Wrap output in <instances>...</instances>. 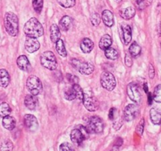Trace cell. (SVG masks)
Returning a JSON list of instances; mask_svg holds the SVG:
<instances>
[{
  "label": "cell",
  "instance_id": "f35d334b",
  "mask_svg": "<svg viewBox=\"0 0 161 151\" xmlns=\"http://www.w3.org/2000/svg\"><path fill=\"white\" fill-rule=\"evenodd\" d=\"M144 128H145V119L142 118V119H141L140 122H139L137 128H136V132H137V134H138L139 135L142 136V135H143Z\"/></svg>",
  "mask_w": 161,
  "mask_h": 151
},
{
  "label": "cell",
  "instance_id": "277c9868",
  "mask_svg": "<svg viewBox=\"0 0 161 151\" xmlns=\"http://www.w3.org/2000/svg\"><path fill=\"white\" fill-rule=\"evenodd\" d=\"M40 63L43 67L51 71L55 70L57 68V60L52 51H45L41 55Z\"/></svg>",
  "mask_w": 161,
  "mask_h": 151
},
{
  "label": "cell",
  "instance_id": "9c48e42d",
  "mask_svg": "<svg viewBox=\"0 0 161 151\" xmlns=\"http://www.w3.org/2000/svg\"><path fill=\"white\" fill-rule=\"evenodd\" d=\"M71 65L75 69L79 71V72L83 75H90L94 72V66L89 62H81L77 59H73L71 61Z\"/></svg>",
  "mask_w": 161,
  "mask_h": 151
},
{
  "label": "cell",
  "instance_id": "4fadbf2b",
  "mask_svg": "<svg viewBox=\"0 0 161 151\" xmlns=\"http://www.w3.org/2000/svg\"><path fill=\"white\" fill-rule=\"evenodd\" d=\"M40 43L36 38L27 37L25 42V48L29 53L32 54L37 51L40 49Z\"/></svg>",
  "mask_w": 161,
  "mask_h": 151
},
{
  "label": "cell",
  "instance_id": "816d5d0a",
  "mask_svg": "<svg viewBox=\"0 0 161 151\" xmlns=\"http://www.w3.org/2000/svg\"><path fill=\"white\" fill-rule=\"evenodd\" d=\"M160 46H161V44H160Z\"/></svg>",
  "mask_w": 161,
  "mask_h": 151
},
{
  "label": "cell",
  "instance_id": "484cf974",
  "mask_svg": "<svg viewBox=\"0 0 161 151\" xmlns=\"http://www.w3.org/2000/svg\"><path fill=\"white\" fill-rule=\"evenodd\" d=\"M55 48H56L57 52H58V54L60 56L63 57V58H66L67 56V52L66 50L64 43H63V41L61 39L55 43Z\"/></svg>",
  "mask_w": 161,
  "mask_h": 151
},
{
  "label": "cell",
  "instance_id": "ab89813d",
  "mask_svg": "<svg viewBox=\"0 0 161 151\" xmlns=\"http://www.w3.org/2000/svg\"><path fill=\"white\" fill-rule=\"evenodd\" d=\"M59 151H74L70 144L67 143H62L59 146Z\"/></svg>",
  "mask_w": 161,
  "mask_h": 151
},
{
  "label": "cell",
  "instance_id": "cb8c5ba5",
  "mask_svg": "<svg viewBox=\"0 0 161 151\" xmlns=\"http://www.w3.org/2000/svg\"><path fill=\"white\" fill-rule=\"evenodd\" d=\"M10 81V75L6 69H0V87H7Z\"/></svg>",
  "mask_w": 161,
  "mask_h": 151
},
{
  "label": "cell",
  "instance_id": "8992f818",
  "mask_svg": "<svg viewBox=\"0 0 161 151\" xmlns=\"http://www.w3.org/2000/svg\"><path fill=\"white\" fill-rule=\"evenodd\" d=\"M103 128H104L103 121H102L101 118L97 116L91 117L89 121H88L87 126H86V128L89 131V133L95 134L103 132Z\"/></svg>",
  "mask_w": 161,
  "mask_h": 151
},
{
  "label": "cell",
  "instance_id": "f907efd6",
  "mask_svg": "<svg viewBox=\"0 0 161 151\" xmlns=\"http://www.w3.org/2000/svg\"><path fill=\"white\" fill-rule=\"evenodd\" d=\"M115 1H116V2H120L121 0H115Z\"/></svg>",
  "mask_w": 161,
  "mask_h": 151
},
{
  "label": "cell",
  "instance_id": "5bb4252c",
  "mask_svg": "<svg viewBox=\"0 0 161 151\" xmlns=\"http://www.w3.org/2000/svg\"><path fill=\"white\" fill-rule=\"evenodd\" d=\"M121 36L125 45H128L132 39V30L129 24L121 26Z\"/></svg>",
  "mask_w": 161,
  "mask_h": 151
},
{
  "label": "cell",
  "instance_id": "b9f144b4",
  "mask_svg": "<svg viewBox=\"0 0 161 151\" xmlns=\"http://www.w3.org/2000/svg\"><path fill=\"white\" fill-rule=\"evenodd\" d=\"M125 64L127 67H131L133 65V58L130 53H127L125 57Z\"/></svg>",
  "mask_w": 161,
  "mask_h": 151
},
{
  "label": "cell",
  "instance_id": "74e56055",
  "mask_svg": "<svg viewBox=\"0 0 161 151\" xmlns=\"http://www.w3.org/2000/svg\"><path fill=\"white\" fill-rule=\"evenodd\" d=\"M122 125H123V120H122V117L119 116V113H118L117 116L113 120V128L115 130H119L122 127Z\"/></svg>",
  "mask_w": 161,
  "mask_h": 151
},
{
  "label": "cell",
  "instance_id": "f6af8a7d",
  "mask_svg": "<svg viewBox=\"0 0 161 151\" xmlns=\"http://www.w3.org/2000/svg\"><path fill=\"white\" fill-rule=\"evenodd\" d=\"M122 144H123V139L121 138H118L116 141L114 142V146H117V147L120 146Z\"/></svg>",
  "mask_w": 161,
  "mask_h": 151
},
{
  "label": "cell",
  "instance_id": "4dcf8cb0",
  "mask_svg": "<svg viewBox=\"0 0 161 151\" xmlns=\"http://www.w3.org/2000/svg\"><path fill=\"white\" fill-rule=\"evenodd\" d=\"M32 7L37 13H40L44 7V0H32Z\"/></svg>",
  "mask_w": 161,
  "mask_h": 151
},
{
  "label": "cell",
  "instance_id": "30bf717a",
  "mask_svg": "<svg viewBox=\"0 0 161 151\" xmlns=\"http://www.w3.org/2000/svg\"><path fill=\"white\" fill-rule=\"evenodd\" d=\"M127 95L131 101L139 104L142 101V95L139 91V87L134 83L129 84L127 86Z\"/></svg>",
  "mask_w": 161,
  "mask_h": 151
},
{
  "label": "cell",
  "instance_id": "4316f807",
  "mask_svg": "<svg viewBox=\"0 0 161 151\" xmlns=\"http://www.w3.org/2000/svg\"><path fill=\"white\" fill-rule=\"evenodd\" d=\"M11 112V108L9 106L8 103L3 102L0 104V117H4L9 116Z\"/></svg>",
  "mask_w": 161,
  "mask_h": 151
},
{
  "label": "cell",
  "instance_id": "83f0119b",
  "mask_svg": "<svg viewBox=\"0 0 161 151\" xmlns=\"http://www.w3.org/2000/svg\"><path fill=\"white\" fill-rule=\"evenodd\" d=\"M129 51L130 54L131 55V56L136 58V57L140 55L141 52H142V48H141V47L137 44V43L134 42L131 44L130 47L129 48Z\"/></svg>",
  "mask_w": 161,
  "mask_h": 151
},
{
  "label": "cell",
  "instance_id": "d6a6232c",
  "mask_svg": "<svg viewBox=\"0 0 161 151\" xmlns=\"http://www.w3.org/2000/svg\"><path fill=\"white\" fill-rule=\"evenodd\" d=\"M64 96H65V98H66V100H68V101H73V100L75 99L76 96L72 87H67V88L65 90Z\"/></svg>",
  "mask_w": 161,
  "mask_h": 151
},
{
  "label": "cell",
  "instance_id": "7c38bea8",
  "mask_svg": "<svg viewBox=\"0 0 161 151\" xmlns=\"http://www.w3.org/2000/svg\"><path fill=\"white\" fill-rule=\"evenodd\" d=\"M24 124L26 128L31 132H34L38 129L39 124L36 117L32 114H26L24 117Z\"/></svg>",
  "mask_w": 161,
  "mask_h": 151
},
{
  "label": "cell",
  "instance_id": "8d00e7d4",
  "mask_svg": "<svg viewBox=\"0 0 161 151\" xmlns=\"http://www.w3.org/2000/svg\"><path fill=\"white\" fill-rule=\"evenodd\" d=\"M101 18H100V14L97 13H93L90 17V21L92 23V25L94 26H98L100 24L101 21Z\"/></svg>",
  "mask_w": 161,
  "mask_h": 151
},
{
  "label": "cell",
  "instance_id": "bcb514c9",
  "mask_svg": "<svg viewBox=\"0 0 161 151\" xmlns=\"http://www.w3.org/2000/svg\"><path fill=\"white\" fill-rule=\"evenodd\" d=\"M153 96L152 95L151 93H148V104L151 105L152 102H153Z\"/></svg>",
  "mask_w": 161,
  "mask_h": 151
},
{
  "label": "cell",
  "instance_id": "836d02e7",
  "mask_svg": "<svg viewBox=\"0 0 161 151\" xmlns=\"http://www.w3.org/2000/svg\"><path fill=\"white\" fill-rule=\"evenodd\" d=\"M57 2L64 8H71L74 7L76 3L75 0H57Z\"/></svg>",
  "mask_w": 161,
  "mask_h": 151
},
{
  "label": "cell",
  "instance_id": "9a60e30c",
  "mask_svg": "<svg viewBox=\"0 0 161 151\" xmlns=\"http://www.w3.org/2000/svg\"><path fill=\"white\" fill-rule=\"evenodd\" d=\"M150 118L152 122L156 125L161 124V108L153 107L150 109Z\"/></svg>",
  "mask_w": 161,
  "mask_h": 151
},
{
  "label": "cell",
  "instance_id": "ba28073f",
  "mask_svg": "<svg viewBox=\"0 0 161 151\" xmlns=\"http://www.w3.org/2000/svg\"><path fill=\"white\" fill-rule=\"evenodd\" d=\"M82 102L86 109L90 112H95L99 109L98 100L92 93H89V92L84 93Z\"/></svg>",
  "mask_w": 161,
  "mask_h": 151
},
{
  "label": "cell",
  "instance_id": "f546056e",
  "mask_svg": "<svg viewBox=\"0 0 161 151\" xmlns=\"http://www.w3.org/2000/svg\"><path fill=\"white\" fill-rule=\"evenodd\" d=\"M72 88L74 90V94H75L76 98L78 100H80V101H82L83 98H84V91H83L82 88L78 85V84H73Z\"/></svg>",
  "mask_w": 161,
  "mask_h": 151
},
{
  "label": "cell",
  "instance_id": "603a6c76",
  "mask_svg": "<svg viewBox=\"0 0 161 151\" xmlns=\"http://www.w3.org/2000/svg\"><path fill=\"white\" fill-rule=\"evenodd\" d=\"M111 44H112L111 37L108 34H106V35H103L101 37V39H100V42H99V47L102 50H106L107 49L111 47Z\"/></svg>",
  "mask_w": 161,
  "mask_h": 151
},
{
  "label": "cell",
  "instance_id": "d590c367",
  "mask_svg": "<svg viewBox=\"0 0 161 151\" xmlns=\"http://www.w3.org/2000/svg\"><path fill=\"white\" fill-rule=\"evenodd\" d=\"M153 0H135V3L139 10H143L150 5Z\"/></svg>",
  "mask_w": 161,
  "mask_h": 151
},
{
  "label": "cell",
  "instance_id": "e575fe53",
  "mask_svg": "<svg viewBox=\"0 0 161 151\" xmlns=\"http://www.w3.org/2000/svg\"><path fill=\"white\" fill-rule=\"evenodd\" d=\"M13 143L10 140L4 141L0 146V151H13Z\"/></svg>",
  "mask_w": 161,
  "mask_h": 151
},
{
  "label": "cell",
  "instance_id": "6da1fadb",
  "mask_svg": "<svg viewBox=\"0 0 161 151\" xmlns=\"http://www.w3.org/2000/svg\"><path fill=\"white\" fill-rule=\"evenodd\" d=\"M24 32L28 37L36 39L44 35V30L40 21L36 18H32L25 24Z\"/></svg>",
  "mask_w": 161,
  "mask_h": 151
},
{
  "label": "cell",
  "instance_id": "e0dca14e",
  "mask_svg": "<svg viewBox=\"0 0 161 151\" xmlns=\"http://www.w3.org/2000/svg\"><path fill=\"white\" fill-rule=\"evenodd\" d=\"M80 50H82L83 53L89 54L92 50L94 47V43L89 38H84L80 41Z\"/></svg>",
  "mask_w": 161,
  "mask_h": 151
},
{
  "label": "cell",
  "instance_id": "7dc6e473",
  "mask_svg": "<svg viewBox=\"0 0 161 151\" xmlns=\"http://www.w3.org/2000/svg\"><path fill=\"white\" fill-rule=\"evenodd\" d=\"M143 88H144V90H145V93L148 94V85H147L146 83H145V84H144Z\"/></svg>",
  "mask_w": 161,
  "mask_h": 151
},
{
  "label": "cell",
  "instance_id": "ac0fdd59",
  "mask_svg": "<svg viewBox=\"0 0 161 151\" xmlns=\"http://www.w3.org/2000/svg\"><path fill=\"white\" fill-rule=\"evenodd\" d=\"M102 20L107 27L111 28L114 25V15L110 10H103L102 13Z\"/></svg>",
  "mask_w": 161,
  "mask_h": 151
},
{
  "label": "cell",
  "instance_id": "ffe728a7",
  "mask_svg": "<svg viewBox=\"0 0 161 151\" xmlns=\"http://www.w3.org/2000/svg\"><path fill=\"white\" fill-rule=\"evenodd\" d=\"M73 19L69 16H63L62 19L59 21L58 28L63 32H66L69 29L71 24H72Z\"/></svg>",
  "mask_w": 161,
  "mask_h": 151
},
{
  "label": "cell",
  "instance_id": "3957f363",
  "mask_svg": "<svg viewBox=\"0 0 161 151\" xmlns=\"http://www.w3.org/2000/svg\"><path fill=\"white\" fill-rule=\"evenodd\" d=\"M89 131L86 127L77 125L70 133V138L73 143L75 145H80L85 139L89 137Z\"/></svg>",
  "mask_w": 161,
  "mask_h": 151
},
{
  "label": "cell",
  "instance_id": "2e32d148",
  "mask_svg": "<svg viewBox=\"0 0 161 151\" xmlns=\"http://www.w3.org/2000/svg\"><path fill=\"white\" fill-rule=\"evenodd\" d=\"M17 65L21 70L28 72L31 69V65L25 55H21L17 59Z\"/></svg>",
  "mask_w": 161,
  "mask_h": 151
},
{
  "label": "cell",
  "instance_id": "52a82bcc",
  "mask_svg": "<svg viewBox=\"0 0 161 151\" xmlns=\"http://www.w3.org/2000/svg\"><path fill=\"white\" fill-rule=\"evenodd\" d=\"M100 84L103 88L108 91H111L116 86V80L112 73L109 72H103L100 76Z\"/></svg>",
  "mask_w": 161,
  "mask_h": 151
},
{
  "label": "cell",
  "instance_id": "5b68a950",
  "mask_svg": "<svg viewBox=\"0 0 161 151\" xmlns=\"http://www.w3.org/2000/svg\"><path fill=\"white\" fill-rule=\"evenodd\" d=\"M26 87L30 94L36 95V96L40 94L43 89L42 83L36 76H30L28 78L27 81H26Z\"/></svg>",
  "mask_w": 161,
  "mask_h": 151
},
{
  "label": "cell",
  "instance_id": "ee69618b",
  "mask_svg": "<svg viewBox=\"0 0 161 151\" xmlns=\"http://www.w3.org/2000/svg\"><path fill=\"white\" fill-rule=\"evenodd\" d=\"M148 76L150 79H153L155 76V69L152 64H149V67H148Z\"/></svg>",
  "mask_w": 161,
  "mask_h": 151
},
{
  "label": "cell",
  "instance_id": "681fc988",
  "mask_svg": "<svg viewBox=\"0 0 161 151\" xmlns=\"http://www.w3.org/2000/svg\"><path fill=\"white\" fill-rule=\"evenodd\" d=\"M159 33L161 34V21H160V23H159Z\"/></svg>",
  "mask_w": 161,
  "mask_h": 151
},
{
  "label": "cell",
  "instance_id": "c3c4849f",
  "mask_svg": "<svg viewBox=\"0 0 161 151\" xmlns=\"http://www.w3.org/2000/svg\"><path fill=\"white\" fill-rule=\"evenodd\" d=\"M111 151H119V149H118V148H117V146H114V148H113L112 149H111Z\"/></svg>",
  "mask_w": 161,
  "mask_h": 151
},
{
  "label": "cell",
  "instance_id": "d6986e66",
  "mask_svg": "<svg viewBox=\"0 0 161 151\" xmlns=\"http://www.w3.org/2000/svg\"><path fill=\"white\" fill-rule=\"evenodd\" d=\"M61 37V32L58 26L56 24H52L50 27V38L52 43L55 44L58 40L60 39Z\"/></svg>",
  "mask_w": 161,
  "mask_h": 151
},
{
  "label": "cell",
  "instance_id": "44dd1931",
  "mask_svg": "<svg viewBox=\"0 0 161 151\" xmlns=\"http://www.w3.org/2000/svg\"><path fill=\"white\" fill-rule=\"evenodd\" d=\"M135 13L136 10L133 7H129L127 8L123 9V10H121L120 12H119V14H120L121 18L125 20H130L131 18H133L135 16Z\"/></svg>",
  "mask_w": 161,
  "mask_h": 151
},
{
  "label": "cell",
  "instance_id": "7bdbcfd3",
  "mask_svg": "<svg viewBox=\"0 0 161 151\" xmlns=\"http://www.w3.org/2000/svg\"><path fill=\"white\" fill-rule=\"evenodd\" d=\"M117 115H118L117 109H115V108H111L109 111V114H108L109 119L111 120V121H113V120H114V118Z\"/></svg>",
  "mask_w": 161,
  "mask_h": 151
},
{
  "label": "cell",
  "instance_id": "7402d4cb",
  "mask_svg": "<svg viewBox=\"0 0 161 151\" xmlns=\"http://www.w3.org/2000/svg\"><path fill=\"white\" fill-rule=\"evenodd\" d=\"M25 105L27 107V109H30V110H33L36 109L37 106V98L36 95H27L25 98Z\"/></svg>",
  "mask_w": 161,
  "mask_h": 151
},
{
  "label": "cell",
  "instance_id": "f1b7e54d",
  "mask_svg": "<svg viewBox=\"0 0 161 151\" xmlns=\"http://www.w3.org/2000/svg\"><path fill=\"white\" fill-rule=\"evenodd\" d=\"M104 55L108 59L110 60H116L119 58V53L115 49L112 48V47H109L104 50Z\"/></svg>",
  "mask_w": 161,
  "mask_h": 151
},
{
  "label": "cell",
  "instance_id": "d4e9b609",
  "mask_svg": "<svg viewBox=\"0 0 161 151\" xmlns=\"http://www.w3.org/2000/svg\"><path fill=\"white\" fill-rule=\"evenodd\" d=\"M3 126L7 130H13L14 128L16 126V121H15L14 118L11 116H7L4 117L3 119Z\"/></svg>",
  "mask_w": 161,
  "mask_h": 151
},
{
  "label": "cell",
  "instance_id": "7a4b0ae2",
  "mask_svg": "<svg viewBox=\"0 0 161 151\" xmlns=\"http://www.w3.org/2000/svg\"><path fill=\"white\" fill-rule=\"evenodd\" d=\"M4 26L9 35L11 36H17L19 31L18 16L12 12H7L4 17Z\"/></svg>",
  "mask_w": 161,
  "mask_h": 151
},
{
  "label": "cell",
  "instance_id": "8fae6325",
  "mask_svg": "<svg viewBox=\"0 0 161 151\" xmlns=\"http://www.w3.org/2000/svg\"><path fill=\"white\" fill-rule=\"evenodd\" d=\"M139 113V107L137 104H129L124 109L123 118L126 121L130 122L137 117Z\"/></svg>",
  "mask_w": 161,
  "mask_h": 151
},
{
  "label": "cell",
  "instance_id": "60d3db41",
  "mask_svg": "<svg viewBox=\"0 0 161 151\" xmlns=\"http://www.w3.org/2000/svg\"><path fill=\"white\" fill-rule=\"evenodd\" d=\"M66 78H67L68 81L72 84H78V78L76 76L72 75V74H66Z\"/></svg>",
  "mask_w": 161,
  "mask_h": 151
},
{
  "label": "cell",
  "instance_id": "1f68e13d",
  "mask_svg": "<svg viewBox=\"0 0 161 151\" xmlns=\"http://www.w3.org/2000/svg\"><path fill=\"white\" fill-rule=\"evenodd\" d=\"M153 99L158 103H161V84L156 86L153 92Z\"/></svg>",
  "mask_w": 161,
  "mask_h": 151
}]
</instances>
